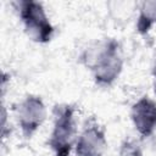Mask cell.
I'll list each match as a JSON object with an SVG mask.
<instances>
[{
	"label": "cell",
	"mask_w": 156,
	"mask_h": 156,
	"mask_svg": "<svg viewBox=\"0 0 156 156\" xmlns=\"http://www.w3.org/2000/svg\"><path fill=\"white\" fill-rule=\"evenodd\" d=\"M82 60L90 69L94 82L100 87L112 85L123 69L119 44L111 38L102 39L91 45L84 51Z\"/></svg>",
	"instance_id": "obj_1"
},
{
	"label": "cell",
	"mask_w": 156,
	"mask_h": 156,
	"mask_svg": "<svg viewBox=\"0 0 156 156\" xmlns=\"http://www.w3.org/2000/svg\"><path fill=\"white\" fill-rule=\"evenodd\" d=\"M13 6L24 33L30 40L38 44H46L52 39L55 28L40 1L18 0L13 2Z\"/></svg>",
	"instance_id": "obj_2"
},
{
	"label": "cell",
	"mask_w": 156,
	"mask_h": 156,
	"mask_svg": "<svg viewBox=\"0 0 156 156\" xmlns=\"http://www.w3.org/2000/svg\"><path fill=\"white\" fill-rule=\"evenodd\" d=\"M77 122L71 105H58L54 108V123L48 144L54 156H69L77 141Z\"/></svg>",
	"instance_id": "obj_3"
},
{
	"label": "cell",
	"mask_w": 156,
	"mask_h": 156,
	"mask_svg": "<svg viewBox=\"0 0 156 156\" xmlns=\"http://www.w3.org/2000/svg\"><path fill=\"white\" fill-rule=\"evenodd\" d=\"M46 106L38 95H27L15 108L18 128L24 138H32L43 126L46 118Z\"/></svg>",
	"instance_id": "obj_4"
},
{
	"label": "cell",
	"mask_w": 156,
	"mask_h": 156,
	"mask_svg": "<svg viewBox=\"0 0 156 156\" xmlns=\"http://www.w3.org/2000/svg\"><path fill=\"white\" fill-rule=\"evenodd\" d=\"M106 147L105 130L96 122H89L78 134L73 151L76 156H104Z\"/></svg>",
	"instance_id": "obj_5"
},
{
	"label": "cell",
	"mask_w": 156,
	"mask_h": 156,
	"mask_svg": "<svg viewBox=\"0 0 156 156\" xmlns=\"http://www.w3.org/2000/svg\"><path fill=\"white\" fill-rule=\"evenodd\" d=\"M130 119L136 133L147 138L156 130V101L149 96L138 99L130 108Z\"/></svg>",
	"instance_id": "obj_6"
},
{
	"label": "cell",
	"mask_w": 156,
	"mask_h": 156,
	"mask_svg": "<svg viewBox=\"0 0 156 156\" xmlns=\"http://www.w3.org/2000/svg\"><path fill=\"white\" fill-rule=\"evenodd\" d=\"M156 26V0L143 1L139 5L136 17V30L140 34H147Z\"/></svg>",
	"instance_id": "obj_7"
},
{
	"label": "cell",
	"mask_w": 156,
	"mask_h": 156,
	"mask_svg": "<svg viewBox=\"0 0 156 156\" xmlns=\"http://www.w3.org/2000/svg\"><path fill=\"white\" fill-rule=\"evenodd\" d=\"M118 156H143V150L139 143L132 139H127L122 141L118 150Z\"/></svg>",
	"instance_id": "obj_8"
},
{
	"label": "cell",
	"mask_w": 156,
	"mask_h": 156,
	"mask_svg": "<svg viewBox=\"0 0 156 156\" xmlns=\"http://www.w3.org/2000/svg\"><path fill=\"white\" fill-rule=\"evenodd\" d=\"M151 73H152V80H154V90H155V94H156V56H155V60H154V63H152Z\"/></svg>",
	"instance_id": "obj_9"
}]
</instances>
